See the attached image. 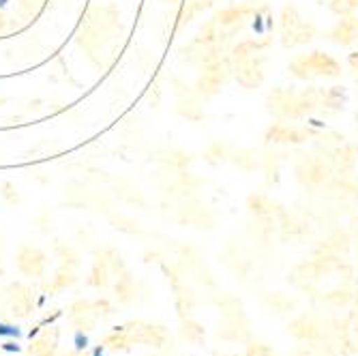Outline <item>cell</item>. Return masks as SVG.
Returning a JSON list of instances; mask_svg holds the SVG:
<instances>
[]
</instances>
